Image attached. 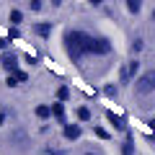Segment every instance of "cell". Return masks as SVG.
Returning a JSON list of instances; mask_svg holds the SVG:
<instances>
[{
    "instance_id": "6da1fadb",
    "label": "cell",
    "mask_w": 155,
    "mask_h": 155,
    "mask_svg": "<svg viewBox=\"0 0 155 155\" xmlns=\"http://www.w3.org/2000/svg\"><path fill=\"white\" fill-rule=\"evenodd\" d=\"M88 41H91V34H85V31H80V28H72V31H65V52H67V57H70L72 62H80L85 57V49H88Z\"/></svg>"
},
{
    "instance_id": "7a4b0ae2",
    "label": "cell",
    "mask_w": 155,
    "mask_h": 155,
    "mask_svg": "<svg viewBox=\"0 0 155 155\" xmlns=\"http://www.w3.org/2000/svg\"><path fill=\"white\" fill-rule=\"evenodd\" d=\"M153 91H155V70H147L140 78H134V93L137 96H150Z\"/></svg>"
},
{
    "instance_id": "3957f363",
    "label": "cell",
    "mask_w": 155,
    "mask_h": 155,
    "mask_svg": "<svg viewBox=\"0 0 155 155\" xmlns=\"http://www.w3.org/2000/svg\"><path fill=\"white\" fill-rule=\"evenodd\" d=\"M137 70H140V62H137V60H129L127 65L122 67V72H119V83H122V85H127L129 80H134Z\"/></svg>"
},
{
    "instance_id": "277c9868",
    "label": "cell",
    "mask_w": 155,
    "mask_h": 155,
    "mask_svg": "<svg viewBox=\"0 0 155 155\" xmlns=\"http://www.w3.org/2000/svg\"><path fill=\"white\" fill-rule=\"evenodd\" d=\"M0 65H3V70H5L8 75H13V72L18 70V54H16V52H3Z\"/></svg>"
},
{
    "instance_id": "5b68a950",
    "label": "cell",
    "mask_w": 155,
    "mask_h": 155,
    "mask_svg": "<svg viewBox=\"0 0 155 155\" xmlns=\"http://www.w3.org/2000/svg\"><path fill=\"white\" fill-rule=\"evenodd\" d=\"M62 134H65L67 142H75V140H80V134H83V127H80V124H65Z\"/></svg>"
},
{
    "instance_id": "8992f818",
    "label": "cell",
    "mask_w": 155,
    "mask_h": 155,
    "mask_svg": "<svg viewBox=\"0 0 155 155\" xmlns=\"http://www.w3.org/2000/svg\"><path fill=\"white\" fill-rule=\"evenodd\" d=\"M52 116H54L57 122H62V127L67 124V114H65V104H62V101L52 104Z\"/></svg>"
},
{
    "instance_id": "52a82bcc",
    "label": "cell",
    "mask_w": 155,
    "mask_h": 155,
    "mask_svg": "<svg viewBox=\"0 0 155 155\" xmlns=\"http://www.w3.org/2000/svg\"><path fill=\"white\" fill-rule=\"evenodd\" d=\"M106 119H109V122H111V127H114V129H119V132H124V129H127V122H124V119H122L119 114H114V111H106Z\"/></svg>"
},
{
    "instance_id": "ba28073f",
    "label": "cell",
    "mask_w": 155,
    "mask_h": 155,
    "mask_svg": "<svg viewBox=\"0 0 155 155\" xmlns=\"http://www.w3.org/2000/svg\"><path fill=\"white\" fill-rule=\"evenodd\" d=\"M34 34L47 39V36L52 34V23H49V21H39V23H34Z\"/></svg>"
},
{
    "instance_id": "9c48e42d",
    "label": "cell",
    "mask_w": 155,
    "mask_h": 155,
    "mask_svg": "<svg viewBox=\"0 0 155 155\" xmlns=\"http://www.w3.org/2000/svg\"><path fill=\"white\" fill-rule=\"evenodd\" d=\"M122 155H134V140H132V134H127V140L122 142Z\"/></svg>"
},
{
    "instance_id": "30bf717a",
    "label": "cell",
    "mask_w": 155,
    "mask_h": 155,
    "mask_svg": "<svg viewBox=\"0 0 155 155\" xmlns=\"http://www.w3.org/2000/svg\"><path fill=\"white\" fill-rule=\"evenodd\" d=\"M36 116L39 119H52V106H47V104L36 106Z\"/></svg>"
},
{
    "instance_id": "8fae6325",
    "label": "cell",
    "mask_w": 155,
    "mask_h": 155,
    "mask_svg": "<svg viewBox=\"0 0 155 155\" xmlns=\"http://www.w3.org/2000/svg\"><path fill=\"white\" fill-rule=\"evenodd\" d=\"M124 3H127L129 13H140V8H142V0H124Z\"/></svg>"
},
{
    "instance_id": "7c38bea8",
    "label": "cell",
    "mask_w": 155,
    "mask_h": 155,
    "mask_svg": "<svg viewBox=\"0 0 155 155\" xmlns=\"http://www.w3.org/2000/svg\"><path fill=\"white\" fill-rule=\"evenodd\" d=\"M67 98H70V88H67V85H60V88H57V101L65 104Z\"/></svg>"
},
{
    "instance_id": "4fadbf2b",
    "label": "cell",
    "mask_w": 155,
    "mask_h": 155,
    "mask_svg": "<svg viewBox=\"0 0 155 155\" xmlns=\"http://www.w3.org/2000/svg\"><path fill=\"white\" fill-rule=\"evenodd\" d=\"M21 21H23V13L18 11V8H13V11H11V23H13V26H18Z\"/></svg>"
},
{
    "instance_id": "5bb4252c",
    "label": "cell",
    "mask_w": 155,
    "mask_h": 155,
    "mask_svg": "<svg viewBox=\"0 0 155 155\" xmlns=\"http://www.w3.org/2000/svg\"><path fill=\"white\" fill-rule=\"evenodd\" d=\"M78 119H80V122H88L91 119V109L88 106H80V109H78Z\"/></svg>"
},
{
    "instance_id": "9a60e30c",
    "label": "cell",
    "mask_w": 155,
    "mask_h": 155,
    "mask_svg": "<svg viewBox=\"0 0 155 155\" xmlns=\"http://www.w3.org/2000/svg\"><path fill=\"white\" fill-rule=\"evenodd\" d=\"M13 78H16L18 83H26V80H28V75H26L23 70H16V72H13Z\"/></svg>"
},
{
    "instance_id": "2e32d148",
    "label": "cell",
    "mask_w": 155,
    "mask_h": 155,
    "mask_svg": "<svg viewBox=\"0 0 155 155\" xmlns=\"http://www.w3.org/2000/svg\"><path fill=\"white\" fill-rule=\"evenodd\" d=\"M18 36H21L18 26H11V28H8V39H11V41H13V39H18Z\"/></svg>"
},
{
    "instance_id": "e0dca14e",
    "label": "cell",
    "mask_w": 155,
    "mask_h": 155,
    "mask_svg": "<svg viewBox=\"0 0 155 155\" xmlns=\"http://www.w3.org/2000/svg\"><path fill=\"white\" fill-rule=\"evenodd\" d=\"M104 93H106V96H116V85H114V83H106V85H104Z\"/></svg>"
},
{
    "instance_id": "ac0fdd59",
    "label": "cell",
    "mask_w": 155,
    "mask_h": 155,
    "mask_svg": "<svg viewBox=\"0 0 155 155\" xmlns=\"http://www.w3.org/2000/svg\"><path fill=\"white\" fill-rule=\"evenodd\" d=\"M96 134H98V137H101V140H111V134H109V132H106V129H104V127H96Z\"/></svg>"
},
{
    "instance_id": "d6986e66",
    "label": "cell",
    "mask_w": 155,
    "mask_h": 155,
    "mask_svg": "<svg viewBox=\"0 0 155 155\" xmlns=\"http://www.w3.org/2000/svg\"><path fill=\"white\" fill-rule=\"evenodd\" d=\"M28 5H31V11H41V5H44V0H31Z\"/></svg>"
},
{
    "instance_id": "ffe728a7",
    "label": "cell",
    "mask_w": 155,
    "mask_h": 155,
    "mask_svg": "<svg viewBox=\"0 0 155 155\" xmlns=\"http://www.w3.org/2000/svg\"><path fill=\"white\" fill-rule=\"evenodd\" d=\"M8 41H11L8 36H0V52H8Z\"/></svg>"
},
{
    "instance_id": "44dd1931",
    "label": "cell",
    "mask_w": 155,
    "mask_h": 155,
    "mask_svg": "<svg viewBox=\"0 0 155 155\" xmlns=\"http://www.w3.org/2000/svg\"><path fill=\"white\" fill-rule=\"evenodd\" d=\"M5 85H8V88H13V85H18V80H16L13 75H8V78H5Z\"/></svg>"
},
{
    "instance_id": "7402d4cb",
    "label": "cell",
    "mask_w": 155,
    "mask_h": 155,
    "mask_svg": "<svg viewBox=\"0 0 155 155\" xmlns=\"http://www.w3.org/2000/svg\"><path fill=\"white\" fill-rule=\"evenodd\" d=\"M132 49H134V52L142 49V39H134V41H132Z\"/></svg>"
},
{
    "instance_id": "603a6c76",
    "label": "cell",
    "mask_w": 155,
    "mask_h": 155,
    "mask_svg": "<svg viewBox=\"0 0 155 155\" xmlns=\"http://www.w3.org/2000/svg\"><path fill=\"white\" fill-rule=\"evenodd\" d=\"M26 62H31V65H36V62H39V57H36V54H28V57H26Z\"/></svg>"
},
{
    "instance_id": "cb8c5ba5",
    "label": "cell",
    "mask_w": 155,
    "mask_h": 155,
    "mask_svg": "<svg viewBox=\"0 0 155 155\" xmlns=\"http://www.w3.org/2000/svg\"><path fill=\"white\" fill-rule=\"evenodd\" d=\"M147 127H150V132H155V119H150V122H147Z\"/></svg>"
},
{
    "instance_id": "d4e9b609",
    "label": "cell",
    "mask_w": 155,
    "mask_h": 155,
    "mask_svg": "<svg viewBox=\"0 0 155 155\" xmlns=\"http://www.w3.org/2000/svg\"><path fill=\"white\" fill-rule=\"evenodd\" d=\"M91 5H101V3H104V0H88Z\"/></svg>"
},
{
    "instance_id": "484cf974",
    "label": "cell",
    "mask_w": 155,
    "mask_h": 155,
    "mask_svg": "<svg viewBox=\"0 0 155 155\" xmlns=\"http://www.w3.org/2000/svg\"><path fill=\"white\" fill-rule=\"evenodd\" d=\"M0 124H5V114L3 111H0Z\"/></svg>"
},
{
    "instance_id": "4316f807",
    "label": "cell",
    "mask_w": 155,
    "mask_h": 155,
    "mask_svg": "<svg viewBox=\"0 0 155 155\" xmlns=\"http://www.w3.org/2000/svg\"><path fill=\"white\" fill-rule=\"evenodd\" d=\"M52 5H62V0H52Z\"/></svg>"
},
{
    "instance_id": "83f0119b",
    "label": "cell",
    "mask_w": 155,
    "mask_h": 155,
    "mask_svg": "<svg viewBox=\"0 0 155 155\" xmlns=\"http://www.w3.org/2000/svg\"><path fill=\"white\" fill-rule=\"evenodd\" d=\"M83 155H98V153H83Z\"/></svg>"
},
{
    "instance_id": "f1b7e54d",
    "label": "cell",
    "mask_w": 155,
    "mask_h": 155,
    "mask_svg": "<svg viewBox=\"0 0 155 155\" xmlns=\"http://www.w3.org/2000/svg\"><path fill=\"white\" fill-rule=\"evenodd\" d=\"M153 21H155V11H153Z\"/></svg>"
}]
</instances>
